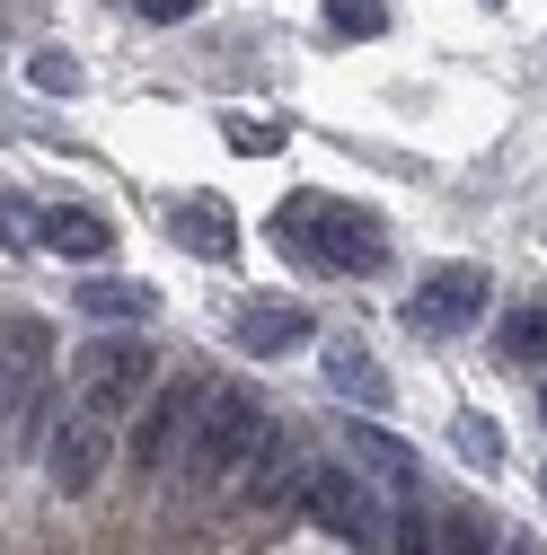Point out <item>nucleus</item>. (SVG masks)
Wrapping results in <instances>:
<instances>
[{
	"instance_id": "nucleus-1",
	"label": "nucleus",
	"mask_w": 547,
	"mask_h": 555,
	"mask_svg": "<svg viewBox=\"0 0 547 555\" xmlns=\"http://www.w3.org/2000/svg\"><path fill=\"white\" fill-rule=\"evenodd\" d=\"M274 247L301 256L309 273H380L389 264V230L371 212H354V203H335V194H292V203H274Z\"/></svg>"
},
{
	"instance_id": "nucleus-2",
	"label": "nucleus",
	"mask_w": 547,
	"mask_h": 555,
	"mask_svg": "<svg viewBox=\"0 0 547 555\" xmlns=\"http://www.w3.org/2000/svg\"><path fill=\"white\" fill-rule=\"evenodd\" d=\"M265 433H274L265 424V397L213 379V397H203V414H194V441H186V476L203 485V494H221V485H239V467L256 459Z\"/></svg>"
},
{
	"instance_id": "nucleus-3",
	"label": "nucleus",
	"mask_w": 547,
	"mask_h": 555,
	"mask_svg": "<svg viewBox=\"0 0 547 555\" xmlns=\"http://www.w3.org/2000/svg\"><path fill=\"white\" fill-rule=\"evenodd\" d=\"M301 503H309V520H318L327 538H345V546H362V555H397L406 503H380V485H371L362 467H309Z\"/></svg>"
},
{
	"instance_id": "nucleus-4",
	"label": "nucleus",
	"mask_w": 547,
	"mask_h": 555,
	"mask_svg": "<svg viewBox=\"0 0 547 555\" xmlns=\"http://www.w3.org/2000/svg\"><path fill=\"white\" fill-rule=\"evenodd\" d=\"M151 379H160V353H151L142 335H89L80 362H72V388H80L89 424H106V414H142Z\"/></svg>"
},
{
	"instance_id": "nucleus-5",
	"label": "nucleus",
	"mask_w": 547,
	"mask_h": 555,
	"mask_svg": "<svg viewBox=\"0 0 547 555\" xmlns=\"http://www.w3.org/2000/svg\"><path fill=\"white\" fill-rule=\"evenodd\" d=\"M486 300H495L486 264H442V273H424V283L406 292V326L442 344V335H468L476 318H486Z\"/></svg>"
},
{
	"instance_id": "nucleus-6",
	"label": "nucleus",
	"mask_w": 547,
	"mask_h": 555,
	"mask_svg": "<svg viewBox=\"0 0 547 555\" xmlns=\"http://www.w3.org/2000/svg\"><path fill=\"white\" fill-rule=\"evenodd\" d=\"M203 397H213V379H168L160 397H142V414H132V467H142V476H160V467L194 441Z\"/></svg>"
},
{
	"instance_id": "nucleus-7",
	"label": "nucleus",
	"mask_w": 547,
	"mask_h": 555,
	"mask_svg": "<svg viewBox=\"0 0 547 555\" xmlns=\"http://www.w3.org/2000/svg\"><path fill=\"white\" fill-rule=\"evenodd\" d=\"M53 371V326L36 309H10L0 318V414H18Z\"/></svg>"
},
{
	"instance_id": "nucleus-8",
	"label": "nucleus",
	"mask_w": 547,
	"mask_h": 555,
	"mask_svg": "<svg viewBox=\"0 0 547 555\" xmlns=\"http://www.w3.org/2000/svg\"><path fill=\"white\" fill-rule=\"evenodd\" d=\"M318 335V318L301 309V300H247L239 318H230V344H239V353H256V362H283V353H301V344Z\"/></svg>"
},
{
	"instance_id": "nucleus-9",
	"label": "nucleus",
	"mask_w": 547,
	"mask_h": 555,
	"mask_svg": "<svg viewBox=\"0 0 547 555\" xmlns=\"http://www.w3.org/2000/svg\"><path fill=\"white\" fill-rule=\"evenodd\" d=\"M98 476H106V433L80 414V424H62L44 441V485H53V494H89Z\"/></svg>"
},
{
	"instance_id": "nucleus-10",
	"label": "nucleus",
	"mask_w": 547,
	"mask_h": 555,
	"mask_svg": "<svg viewBox=\"0 0 547 555\" xmlns=\"http://www.w3.org/2000/svg\"><path fill=\"white\" fill-rule=\"evenodd\" d=\"M345 450H354V467L380 485L389 503H416V467H424V459L406 450L397 433H380V424H354V433H345Z\"/></svg>"
},
{
	"instance_id": "nucleus-11",
	"label": "nucleus",
	"mask_w": 547,
	"mask_h": 555,
	"mask_svg": "<svg viewBox=\"0 0 547 555\" xmlns=\"http://www.w3.org/2000/svg\"><path fill=\"white\" fill-rule=\"evenodd\" d=\"M318 362H327V388H335V397H354L362 414L389 405V371L371 362V344H362V335H327V344H318Z\"/></svg>"
},
{
	"instance_id": "nucleus-12",
	"label": "nucleus",
	"mask_w": 547,
	"mask_h": 555,
	"mask_svg": "<svg viewBox=\"0 0 547 555\" xmlns=\"http://www.w3.org/2000/svg\"><path fill=\"white\" fill-rule=\"evenodd\" d=\"M301 485H309L301 441H292V433H265L256 459H247V476H239V494H247V503H283V494H301Z\"/></svg>"
},
{
	"instance_id": "nucleus-13",
	"label": "nucleus",
	"mask_w": 547,
	"mask_h": 555,
	"mask_svg": "<svg viewBox=\"0 0 547 555\" xmlns=\"http://www.w3.org/2000/svg\"><path fill=\"white\" fill-rule=\"evenodd\" d=\"M168 230H177L194 256H213V264H230V256H239V221H230V203H177Z\"/></svg>"
},
{
	"instance_id": "nucleus-14",
	"label": "nucleus",
	"mask_w": 547,
	"mask_h": 555,
	"mask_svg": "<svg viewBox=\"0 0 547 555\" xmlns=\"http://www.w3.org/2000/svg\"><path fill=\"white\" fill-rule=\"evenodd\" d=\"M80 318H160V292L151 283H124V273H89V283L72 292Z\"/></svg>"
},
{
	"instance_id": "nucleus-15",
	"label": "nucleus",
	"mask_w": 547,
	"mask_h": 555,
	"mask_svg": "<svg viewBox=\"0 0 547 555\" xmlns=\"http://www.w3.org/2000/svg\"><path fill=\"white\" fill-rule=\"evenodd\" d=\"M106 221L98 212H80V203H53V212L36 221V247H53V256H106Z\"/></svg>"
},
{
	"instance_id": "nucleus-16",
	"label": "nucleus",
	"mask_w": 547,
	"mask_h": 555,
	"mask_svg": "<svg viewBox=\"0 0 547 555\" xmlns=\"http://www.w3.org/2000/svg\"><path fill=\"white\" fill-rule=\"evenodd\" d=\"M504 353H512V362H547V300H521V309L504 318Z\"/></svg>"
},
{
	"instance_id": "nucleus-17",
	"label": "nucleus",
	"mask_w": 547,
	"mask_h": 555,
	"mask_svg": "<svg viewBox=\"0 0 547 555\" xmlns=\"http://www.w3.org/2000/svg\"><path fill=\"white\" fill-rule=\"evenodd\" d=\"M450 441H459V459H468V467H504V424H486V414H459Z\"/></svg>"
},
{
	"instance_id": "nucleus-18",
	"label": "nucleus",
	"mask_w": 547,
	"mask_h": 555,
	"mask_svg": "<svg viewBox=\"0 0 547 555\" xmlns=\"http://www.w3.org/2000/svg\"><path fill=\"white\" fill-rule=\"evenodd\" d=\"M495 538H504V529H486L476 512H450L442 538H433V555H495Z\"/></svg>"
},
{
	"instance_id": "nucleus-19",
	"label": "nucleus",
	"mask_w": 547,
	"mask_h": 555,
	"mask_svg": "<svg viewBox=\"0 0 547 555\" xmlns=\"http://www.w3.org/2000/svg\"><path fill=\"white\" fill-rule=\"evenodd\" d=\"M327 27L335 36H380L389 27V0H327Z\"/></svg>"
},
{
	"instance_id": "nucleus-20",
	"label": "nucleus",
	"mask_w": 547,
	"mask_h": 555,
	"mask_svg": "<svg viewBox=\"0 0 547 555\" xmlns=\"http://www.w3.org/2000/svg\"><path fill=\"white\" fill-rule=\"evenodd\" d=\"M27 80H36L44 98H72V89H80V62H72V53H36V62H27Z\"/></svg>"
},
{
	"instance_id": "nucleus-21",
	"label": "nucleus",
	"mask_w": 547,
	"mask_h": 555,
	"mask_svg": "<svg viewBox=\"0 0 547 555\" xmlns=\"http://www.w3.org/2000/svg\"><path fill=\"white\" fill-rule=\"evenodd\" d=\"M36 203H18V194H0V247H36Z\"/></svg>"
},
{
	"instance_id": "nucleus-22",
	"label": "nucleus",
	"mask_w": 547,
	"mask_h": 555,
	"mask_svg": "<svg viewBox=\"0 0 547 555\" xmlns=\"http://www.w3.org/2000/svg\"><path fill=\"white\" fill-rule=\"evenodd\" d=\"M230 151H239V159H274V151H283V124H247V115H239V124H230Z\"/></svg>"
},
{
	"instance_id": "nucleus-23",
	"label": "nucleus",
	"mask_w": 547,
	"mask_h": 555,
	"mask_svg": "<svg viewBox=\"0 0 547 555\" xmlns=\"http://www.w3.org/2000/svg\"><path fill=\"white\" fill-rule=\"evenodd\" d=\"M194 10H203V0H142V18H160V27L168 18H194Z\"/></svg>"
},
{
	"instance_id": "nucleus-24",
	"label": "nucleus",
	"mask_w": 547,
	"mask_h": 555,
	"mask_svg": "<svg viewBox=\"0 0 547 555\" xmlns=\"http://www.w3.org/2000/svg\"><path fill=\"white\" fill-rule=\"evenodd\" d=\"M538 424H547V388H538Z\"/></svg>"
},
{
	"instance_id": "nucleus-25",
	"label": "nucleus",
	"mask_w": 547,
	"mask_h": 555,
	"mask_svg": "<svg viewBox=\"0 0 547 555\" xmlns=\"http://www.w3.org/2000/svg\"><path fill=\"white\" fill-rule=\"evenodd\" d=\"M504 555H530V546H521V538H512V546H504Z\"/></svg>"
},
{
	"instance_id": "nucleus-26",
	"label": "nucleus",
	"mask_w": 547,
	"mask_h": 555,
	"mask_svg": "<svg viewBox=\"0 0 547 555\" xmlns=\"http://www.w3.org/2000/svg\"><path fill=\"white\" fill-rule=\"evenodd\" d=\"M538 485H547V476H538Z\"/></svg>"
}]
</instances>
